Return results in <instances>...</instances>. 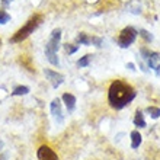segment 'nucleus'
<instances>
[{
  "instance_id": "nucleus-22",
  "label": "nucleus",
  "mask_w": 160,
  "mask_h": 160,
  "mask_svg": "<svg viewBox=\"0 0 160 160\" xmlns=\"http://www.w3.org/2000/svg\"><path fill=\"white\" fill-rule=\"evenodd\" d=\"M3 148V141H0V150Z\"/></svg>"
},
{
  "instance_id": "nucleus-7",
  "label": "nucleus",
  "mask_w": 160,
  "mask_h": 160,
  "mask_svg": "<svg viewBox=\"0 0 160 160\" xmlns=\"http://www.w3.org/2000/svg\"><path fill=\"white\" fill-rule=\"evenodd\" d=\"M51 114H52V117H54L55 121L58 122V124L63 122L64 115H63V109H61V102H60L58 98L51 102Z\"/></svg>"
},
{
  "instance_id": "nucleus-3",
  "label": "nucleus",
  "mask_w": 160,
  "mask_h": 160,
  "mask_svg": "<svg viewBox=\"0 0 160 160\" xmlns=\"http://www.w3.org/2000/svg\"><path fill=\"white\" fill-rule=\"evenodd\" d=\"M41 22H42V16H41V15H34L29 21L26 22L25 25L22 26L21 29L16 31V34L10 38V42H12V44H16V42H22L23 39H26L31 34H34V31L37 29L39 25H41Z\"/></svg>"
},
{
  "instance_id": "nucleus-9",
  "label": "nucleus",
  "mask_w": 160,
  "mask_h": 160,
  "mask_svg": "<svg viewBox=\"0 0 160 160\" xmlns=\"http://www.w3.org/2000/svg\"><path fill=\"white\" fill-rule=\"evenodd\" d=\"M61 99H63L64 105H66V108H67L68 112H73L74 108H76V96L72 95V93H64Z\"/></svg>"
},
{
  "instance_id": "nucleus-19",
  "label": "nucleus",
  "mask_w": 160,
  "mask_h": 160,
  "mask_svg": "<svg viewBox=\"0 0 160 160\" xmlns=\"http://www.w3.org/2000/svg\"><path fill=\"white\" fill-rule=\"evenodd\" d=\"M92 44H95L96 47H102V39H101V38H95V37H92Z\"/></svg>"
},
{
  "instance_id": "nucleus-6",
  "label": "nucleus",
  "mask_w": 160,
  "mask_h": 160,
  "mask_svg": "<svg viewBox=\"0 0 160 160\" xmlns=\"http://www.w3.org/2000/svg\"><path fill=\"white\" fill-rule=\"evenodd\" d=\"M37 156H38V160H58L55 152L51 150L48 146H41L37 152Z\"/></svg>"
},
{
  "instance_id": "nucleus-18",
  "label": "nucleus",
  "mask_w": 160,
  "mask_h": 160,
  "mask_svg": "<svg viewBox=\"0 0 160 160\" xmlns=\"http://www.w3.org/2000/svg\"><path fill=\"white\" fill-rule=\"evenodd\" d=\"M64 50L67 54H74L77 50H79V47L77 45H72V44H64Z\"/></svg>"
},
{
  "instance_id": "nucleus-17",
  "label": "nucleus",
  "mask_w": 160,
  "mask_h": 160,
  "mask_svg": "<svg viewBox=\"0 0 160 160\" xmlns=\"http://www.w3.org/2000/svg\"><path fill=\"white\" fill-rule=\"evenodd\" d=\"M10 21V15L6 10H0V25H4Z\"/></svg>"
},
{
  "instance_id": "nucleus-13",
  "label": "nucleus",
  "mask_w": 160,
  "mask_h": 160,
  "mask_svg": "<svg viewBox=\"0 0 160 160\" xmlns=\"http://www.w3.org/2000/svg\"><path fill=\"white\" fill-rule=\"evenodd\" d=\"M29 93V88L28 86H18L13 89L12 95L13 96H22V95H28Z\"/></svg>"
},
{
  "instance_id": "nucleus-20",
  "label": "nucleus",
  "mask_w": 160,
  "mask_h": 160,
  "mask_svg": "<svg viewBox=\"0 0 160 160\" xmlns=\"http://www.w3.org/2000/svg\"><path fill=\"white\" fill-rule=\"evenodd\" d=\"M127 67L130 68L131 72H134V70H135V66H134V64H132V63H128V64H127Z\"/></svg>"
},
{
  "instance_id": "nucleus-1",
  "label": "nucleus",
  "mask_w": 160,
  "mask_h": 160,
  "mask_svg": "<svg viewBox=\"0 0 160 160\" xmlns=\"http://www.w3.org/2000/svg\"><path fill=\"white\" fill-rule=\"evenodd\" d=\"M137 92L131 84L125 83L124 80H115L108 90V101L114 109H122L135 99Z\"/></svg>"
},
{
  "instance_id": "nucleus-5",
  "label": "nucleus",
  "mask_w": 160,
  "mask_h": 160,
  "mask_svg": "<svg viewBox=\"0 0 160 160\" xmlns=\"http://www.w3.org/2000/svg\"><path fill=\"white\" fill-rule=\"evenodd\" d=\"M44 73H45V76L48 77L51 86L54 89H57L58 86H61V84L64 83V76L61 73H57V72H54V70H50V68H45Z\"/></svg>"
},
{
  "instance_id": "nucleus-23",
  "label": "nucleus",
  "mask_w": 160,
  "mask_h": 160,
  "mask_svg": "<svg viewBox=\"0 0 160 160\" xmlns=\"http://www.w3.org/2000/svg\"><path fill=\"white\" fill-rule=\"evenodd\" d=\"M0 44H2V41H0Z\"/></svg>"
},
{
  "instance_id": "nucleus-8",
  "label": "nucleus",
  "mask_w": 160,
  "mask_h": 160,
  "mask_svg": "<svg viewBox=\"0 0 160 160\" xmlns=\"http://www.w3.org/2000/svg\"><path fill=\"white\" fill-rule=\"evenodd\" d=\"M146 61H147V66H148V67L153 68V70L156 72L157 76H160V54H159V52H154V51H152Z\"/></svg>"
},
{
  "instance_id": "nucleus-2",
  "label": "nucleus",
  "mask_w": 160,
  "mask_h": 160,
  "mask_svg": "<svg viewBox=\"0 0 160 160\" xmlns=\"http://www.w3.org/2000/svg\"><path fill=\"white\" fill-rule=\"evenodd\" d=\"M60 41H61V29H54L51 32L48 42L45 44V57L52 66L60 64L58 55H57V51L60 48Z\"/></svg>"
},
{
  "instance_id": "nucleus-16",
  "label": "nucleus",
  "mask_w": 160,
  "mask_h": 160,
  "mask_svg": "<svg viewBox=\"0 0 160 160\" xmlns=\"http://www.w3.org/2000/svg\"><path fill=\"white\" fill-rule=\"evenodd\" d=\"M138 35H140V37H141V38H143L146 42H152V41H153V35L148 34L146 29H140V31H138Z\"/></svg>"
},
{
  "instance_id": "nucleus-15",
  "label": "nucleus",
  "mask_w": 160,
  "mask_h": 160,
  "mask_svg": "<svg viewBox=\"0 0 160 160\" xmlns=\"http://www.w3.org/2000/svg\"><path fill=\"white\" fill-rule=\"evenodd\" d=\"M90 60H92V55L86 54L84 57H82V58L77 61V67H88L89 64H90Z\"/></svg>"
},
{
  "instance_id": "nucleus-21",
  "label": "nucleus",
  "mask_w": 160,
  "mask_h": 160,
  "mask_svg": "<svg viewBox=\"0 0 160 160\" xmlns=\"http://www.w3.org/2000/svg\"><path fill=\"white\" fill-rule=\"evenodd\" d=\"M10 2H12V0H3V4H4V6H8Z\"/></svg>"
},
{
  "instance_id": "nucleus-11",
  "label": "nucleus",
  "mask_w": 160,
  "mask_h": 160,
  "mask_svg": "<svg viewBox=\"0 0 160 160\" xmlns=\"http://www.w3.org/2000/svg\"><path fill=\"white\" fill-rule=\"evenodd\" d=\"M134 125L138 127V128H146V119H144V115L141 111H137L135 112V117H134Z\"/></svg>"
},
{
  "instance_id": "nucleus-12",
  "label": "nucleus",
  "mask_w": 160,
  "mask_h": 160,
  "mask_svg": "<svg viewBox=\"0 0 160 160\" xmlns=\"http://www.w3.org/2000/svg\"><path fill=\"white\" fill-rule=\"evenodd\" d=\"M76 42H77V44H80V45H90V44H92V38H90L88 34L80 32V34L77 35Z\"/></svg>"
},
{
  "instance_id": "nucleus-10",
  "label": "nucleus",
  "mask_w": 160,
  "mask_h": 160,
  "mask_svg": "<svg viewBox=\"0 0 160 160\" xmlns=\"http://www.w3.org/2000/svg\"><path fill=\"white\" fill-rule=\"evenodd\" d=\"M141 141H143L141 134H140L137 130L132 131V132H131V147H132V148H138L140 144H141Z\"/></svg>"
},
{
  "instance_id": "nucleus-4",
  "label": "nucleus",
  "mask_w": 160,
  "mask_h": 160,
  "mask_svg": "<svg viewBox=\"0 0 160 160\" xmlns=\"http://www.w3.org/2000/svg\"><path fill=\"white\" fill-rule=\"evenodd\" d=\"M137 35H138V31L132 28V26H127L124 29L121 31V34L118 37V45L121 48H128L131 44H134L135 38H137Z\"/></svg>"
},
{
  "instance_id": "nucleus-14",
  "label": "nucleus",
  "mask_w": 160,
  "mask_h": 160,
  "mask_svg": "<svg viewBox=\"0 0 160 160\" xmlns=\"http://www.w3.org/2000/svg\"><path fill=\"white\" fill-rule=\"evenodd\" d=\"M146 112H147L153 119H157L160 117V108H157V106H148L147 109H146Z\"/></svg>"
}]
</instances>
